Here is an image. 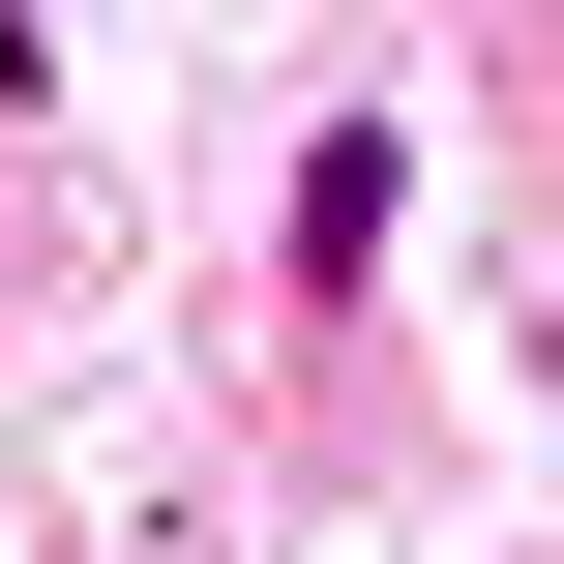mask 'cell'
I'll list each match as a JSON object with an SVG mask.
<instances>
[{
	"mask_svg": "<svg viewBox=\"0 0 564 564\" xmlns=\"http://www.w3.org/2000/svg\"><path fill=\"white\" fill-rule=\"evenodd\" d=\"M387 208H416V149L357 119V149H297V268H387Z\"/></svg>",
	"mask_w": 564,
	"mask_h": 564,
	"instance_id": "1",
	"label": "cell"
}]
</instances>
